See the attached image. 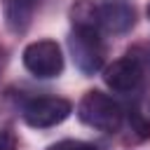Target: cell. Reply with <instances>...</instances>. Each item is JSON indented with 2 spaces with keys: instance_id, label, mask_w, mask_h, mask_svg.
I'll return each instance as SVG.
<instances>
[{
  "instance_id": "1",
  "label": "cell",
  "mask_w": 150,
  "mask_h": 150,
  "mask_svg": "<svg viewBox=\"0 0 150 150\" xmlns=\"http://www.w3.org/2000/svg\"><path fill=\"white\" fill-rule=\"evenodd\" d=\"M77 117L91 127V129H98V131H117L122 127V108L117 101H112L108 94L98 91V89H91L82 96L80 105H77Z\"/></svg>"
},
{
  "instance_id": "2",
  "label": "cell",
  "mask_w": 150,
  "mask_h": 150,
  "mask_svg": "<svg viewBox=\"0 0 150 150\" xmlns=\"http://www.w3.org/2000/svg\"><path fill=\"white\" fill-rule=\"evenodd\" d=\"M68 45H70V52H73V61L82 73L94 75L103 66V54L105 52H103L98 28H94V26H73Z\"/></svg>"
},
{
  "instance_id": "3",
  "label": "cell",
  "mask_w": 150,
  "mask_h": 150,
  "mask_svg": "<svg viewBox=\"0 0 150 150\" xmlns=\"http://www.w3.org/2000/svg\"><path fill=\"white\" fill-rule=\"evenodd\" d=\"M23 66L35 77H56L63 70V54L54 40H38L23 49Z\"/></svg>"
},
{
  "instance_id": "4",
  "label": "cell",
  "mask_w": 150,
  "mask_h": 150,
  "mask_svg": "<svg viewBox=\"0 0 150 150\" xmlns=\"http://www.w3.org/2000/svg\"><path fill=\"white\" fill-rule=\"evenodd\" d=\"M70 110H73L70 101H66L61 96H38L26 103L23 120H26V124H30L35 129H47V127L63 122L70 115Z\"/></svg>"
},
{
  "instance_id": "5",
  "label": "cell",
  "mask_w": 150,
  "mask_h": 150,
  "mask_svg": "<svg viewBox=\"0 0 150 150\" xmlns=\"http://www.w3.org/2000/svg\"><path fill=\"white\" fill-rule=\"evenodd\" d=\"M136 21L134 7L122 2V0H98L96 2V26L98 30L108 33H127L131 30Z\"/></svg>"
},
{
  "instance_id": "6",
  "label": "cell",
  "mask_w": 150,
  "mask_h": 150,
  "mask_svg": "<svg viewBox=\"0 0 150 150\" xmlns=\"http://www.w3.org/2000/svg\"><path fill=\"white\" fill-rule=\"evenodd\" d=\"M141 77H143V68L138 63L136 56H122L117 61H112L105 70H103V80L105 84L112 89V91H131L141 84Z\"/></svg>"
},
{
  "instance_id": "7",
  "label": "cell",
  "mask_w": 150,
  "mask_h": 150,
  "mask_svg": "<svg viewBox=\"0 0 150 150\" xmlns=\"http://www.w3.org/2000/svg\"><path fill=\"white\" fill-rule=\"evenodd\" d=\"M35 7H38V0H2L7 28L14 33H23L30 26Z\"/></svg>"
},
{
  "instance_id": "8",
  "label": "cell",
  "mask_w": 150,
  "mask_h": 150,
  "mask_svg": "<svg viewBox=\"0 0 150 150\" xmlns=\"http://www.w3.org/2000/svg\"><path fill=\"white\" fill-rule=\"evenodd\" d=\"M47 150H98L94 143H87V141H75V138H66V141H59V143H52Z\"/></svg>"
},
{
  "instance_id": "9",
  "label": "cell",
  "mask_w": 150,
  "mask_h": 150,
  "mask_svg": "<svg viewBox=\"0 0 150 150\" xmlns=\"http://www.w3.org/2000/svg\"><path fill=\"white\" fill-rule=\"evenodd\" d=\"M0 150H16V136L9 129H0Z\"/></svg>"
},
{
  "instance_id": "10",
  "label": "cell",
  "mask_w": 150,
  "mask_h": 150,
  "mask_svg": "<svg viewBox=\"0 0 150 150\" xmlns=\"http://www.w3.org/2000/svg\"><path fill=\"white\" fill-rule=\"evenodd\" d=\"M148 19H150V5H148Z\"/></svg>"
}]
</instances>
